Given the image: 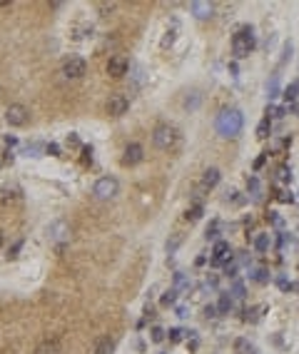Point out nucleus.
<instances>
[{
  "label": "nucleus",
  "instance_id": "obj_1",
  "mask_svg": "<svg viewBox=\"0 0 299 354\" xmlns=\"http://www.w3.org/2000/svg\"><path fill=\"white\" fill-rule=\"evenodd\" d=\"M215 128H217V132L222 137H237L242 132V128H244V115H242V110H237V108H224L217 115V120H215Z\"/></svg>",
  "mask_w": 299,
  "mask_h": 354
},
{
  "label": "nucleus",
  "instance_id": "obj_2",
  "mask_svg": "<svg viewBox=\"0 0 299 354\" xmlns=\"http://www.w3.org/2000/svg\"><path fill=\"white\" fill-rule=\"evenodd\" d=\"M254 48H257V37H254V30L249 25L240 28L237 33L232 35V53L237 57H247Z\"/></svg>",
  "mask_w": 299,
  "mask_h": 354
},
{
  "label": "nucleus",
  "instance_id": "obj_3",
  "mask_svg": "<svg viewBox=\"0 0 299 354\" xmlns=\"http://www.w3.org/2000/svg\"><path fill=\"white\" fill-rule=\"evenodd\" d=\"M152 142L160 150H172L180 142V130L175 128V125H169V122H162L152 130Z\"/></svg>",
  "mask_w": 299,
  "mask_h": 354
},
{
  "label": "nucleus",
  "instance_id": "obj_4",
  "mask_svg": "<svg viewBox=\"0 0 299 354\" xmlns=\"http://www.w3.org/2000/svg\"><path fill=\"white\" fill-rule=\"evenodd\" d=\"M48 240L53 242V244H57V247H62L65 242H70V235H73V227H70V222L68 220H53L50 224H48Z\"/></svg>",
  "mask_w": 299,
  "mask_h": 354
},
{
  "label": "nucleus",
  "instance_id": "obj_5",
  "mask_svg": "<svg viewBox=\"0 0 299 354\" xmlns=\"http://www.w3.org/2000/svg\"><path fill=\"white\" fill-rule=\"evenodd\" d=\"M117 192H120V182H117L115 177H100V180L95 182V187H93V195H95V200H100V202L112 200Z\"/></svg>",
  "mask_w": 299,
  "mask_h": 354
},
{
  "label": "nucleus",
  "instance_id": "obj_6",
  "mask_svg": "<svg viewBox=\"0 0 299 354\" xmlns=\"http://www.w3.org/2000/svg\"><path fill=\"white\" fill-rule=\"evenodd\" d=\"M20 205H23V190H20L18 185L0 187V207L13 210V207H20Z\"/></svg>",
  "mask_w": 299,
  "mask_h": 354
},
{
  "label": "nucleus",
  "instance_id": "obj_7",
  "mask_svg": "<svg viewBox=\"0 0 299 354\" xmlns=\"http://www.w3.org/2000/svg\"><path fill=\"white\" fill-rule=\"evenodd\" d=\"M85 73H88V62H85L82 57H77V55H70L65 62H62V75H65L68 80H80Z\"/></svg>",
  "mask_w": 299,
  "mask_h": 354
},
{
  "label": "nucleus",
  "instance_id": "obj_8",
  "mask_svg": "<svg viewBox=\"0 0 299 354\" xmlns=\"http://www.w3.org/2000/svg\"><path fill=\"white\" fill-rule=\"evenodd\" d=\"M30 120V112L25 105H20V102H13V105H8L5 110V122L10 125V128H23V125Z\"/></svg>",
  "mask_w": 299,
  "mask_h": 354
},
{
  "label": "nucleus",
  "instance_id": "obj_9",
  "mask_svg": "<svg viewBox=\"0 0 299 354\" xmlns=\"http://www.w3.org/2000/svg\"><path fill=\"white\" fill-rule=\"evenodd\" d=\"M105 110H108V115H112V117H120V115H125L127 110H130V97L122 95V93H115V95L108 97Z\"/></svg>",
  "mask_w": 299,
  "mask_h": 354
},
{
  "label": "nucleus",
  "instance_id": "obj_10",
  "mask_svg": "<svg viewBox=\"0 0 299 354\" xmlns=\"http://www.w3.org/2000/svg\"><path fill=\"white\" fill-rule=\"evenodd\" d=\"M220 177H222V172H220L217 168H209V170H205V175H202V180H200V185H197V195H195V197H202V192L215 190L217 182H220Z\"/></svg>",
  "mask_w": 299,
  "mask_h": 354
},
{
  "label": "nucleus",
  "instance_id": "obj_11",
  "mask_svg": "<svg viewBox=\"0 0 299 354\" xmlns=\"http://www.w3.org/2000/svg\"><path fill=\"white\" fill-rule=\"evenodd\" d=\"M142 157H145L142 145L130 142V145L125 148V152H122V165H125V168H135V165H140V162H142Z\"/></svg>",
  "mask_w": 299,
  "mask_h": 354
},
{
  "label": "nucleus",
  "instance_id": "obj_12",
  "mask_svg": "<svg viewBox=\"0 0 299 354\" xmlns=\"http://www.w3.org/2000/svg\"><path fill=\"white\" fill-rule=\"evenodd\" d=\"M127 70H130V62H127L125 55H112L108 60V75L110 77H125Z\"/></svg>",
  "mask_w": 299,
  "mask_h": 354
},
{
  "label": "nucleus",
  "instance_id": "obj_13",
  "mask_svg": "<svg viewBox=\"0 0 299 354\" xmlns=\"http://www.w3.org/2000/svg\"><path fill=\"white\" fill-rule=\"evenodd\" d=\"M189 10L197 20H207V18L215 15V3H209V0H195V3L189 5Z\"/></svg>",
  "mask_w": 299,
  "mask_h": 354
},
{
  "label": "nucleus",
  "instance_id": "obj_14",
  "mask_svg": "<svg viewBox=\"0 0 299 354\" xmlns=\"http://www.w3.org/2000/svg\"><path fill=\"white\" fill-rule=\"evenodd\" d=\"M227 257H232V249H229V242H215L212 247V264H222Z\"/></svg>",
  "mask_w": 299,
  "mask_h": 354
},
{
  "label": "nucleus",
  "instance_id": "obj_15",
  "mask_svg": "<svg viewBox=\"0 0 299 354\" xmlns=\"http://www.w3.org/2000/svg\"><path fill=\"white\" fill-rule=\"evenodd\" d=\"M33 354H60V342L57 339H42Z\"/></svg>",
  "mask_w": 299,
  "mask_h": 354
},
{
  "label": "nucleus",
  "instance_id": "obj_16",
  "mask_svg": "<svg viewBox=\"0 0 299 354\" xmlns=\"http://www.w3.org/2000/svg\"><path fill=\"white\" fill-rule=\"evenodd\" d=\"M234 354H257V347H254L249 339L240 337L237 342H234Z\"/></svg>",
  "mask_w": 299,
  "mask_h": 354
},
{
  "label": "nucleus",
  "instance_id": "obj_17",
  "mask_svg": "<svg viewBox=\"0 0 299 354\" xmlns=\"http://www.w3.org/2000/svg\"><path fill=\"white\" fill-rule=\"evenodd\" d=\"M115 352V342L110 337H100L95 342V354H112Z\"/></svg>",
  "mask_w": 299,
  "mask_h": 354
},
{
  "label": "nucleus",
  "instance_id": "obj_18",
  "mask_svg": "<svg viewBox=\"0 0 299 354\" xmlns=\"http://www.w3.org/2000/svg\"><path fill=\"white\" fill-rule=\"evenodd\" d=\"M232 307H234V297L227 295V292H222L220 295V302H217V312H220V315H229Z\"/></svg>",
  "mask_w": 299,
  "mask_h": 354
},
{
  "label": "nucleus",
  "instance_id": "obj_19",
  "mask_svg": "<svg viewBox=\"0 0 299 354\" xmlns=\"http://www.w3.org/2000/svg\"><path fill=\"white\" fill-rule=\"evenodd\" d=\"M282 97H284V102H297V97H299V80H294V82H289V85L284 88V93H282Z\"/></svg>",
  "mask_w": 299,
  "mask_h": 354
},
{
  "label": "nucleus",
  "instance_id": "obj_20",
  "mask_svg": "<svg viewBox=\"0 0 299 354\" xmlns=\"http://www.w3.org/2000/svg\"><path fill=\"white\" fill-rule=\"evenodd\" d=\"M267 97H269V100L280 97V77H277V75H272V77L267 80Z\"/></svg>",
  "mask_w": 299,
  "mask_h": 354
},
{
  "label": "nucleus",
  "instance_id": "obj_21",
  "mask_svg": "<svg viewBox=\"0 0 299 354\" xmlns=\"http://www.w3.org/2000/svg\"><path fill=\"white\" fill-rule=\"evenodd\" d=\"M177 295H180V292H177L175 287H172V289H167V292H165V295L160 297L162 307H175V304H177Z\"/></svg>",
  "mask_w": 299,
  "mask_h": 354
},
{
  "label": "nucleus",
  "instance_id": "obj_22",
  "mask_svg": "<svg viewBox=\"0 0 299 354\" xmlns=\"http://www.w3.org/2000/svg\"><path fill=\"white\" fill-rule=\"evenodd\" d=\"M202 212H205V210H202V205L197 202V205H192L189 210L185 212V220H187V222H197V220L202 217Z\"/></svg>",
  "mask_w": 299,
  "mask_h": 354
},
{
  "label": "nucleus",
  "instance_id": "obj_23",
  "mask_svg": "<svg viewBox=\"0 0 299 354\" xmlns=\"http://www.w3.org/2000/svg\"><path fill=\"white\" fill-rule=\"evenodd\" d=\"M197 105H200V93H197V90L187 93V97H185V108H187V110H195Z\"/></svg>",
  "mask_w": 299,
  "mask_h": 354
},
{
  "label": "nucleus",
  "instance_id": "obj_24",
  "mask_svg": "<svg viewBox=\"0 0 299 354\" xmlns=\"http://www.w3.org/2000/svg\"><path fill=\"white\" fill-rule=\"evenodd\" d=\"M189 287H192L189 279H187L182 272H177V275H175V289H177V292H180V289H182V292H189Z\"/></svg>",
  "mask_w": 299,
  "mask_h": 354
},
{
  "label": "nucleus",
  "instance_id": "obj_25",
  "mask_svg": "<svg viewBox=\"0 0 299 354\" xmlns=\"http://www.w3.org/2000/svg\"><path fill=\"white\" fill-rule=\"evenodd\" d=\"M269 132H272V122H269V117H267V120H262V122H260V128H257V137H260V140H267V137H269Z\"/></svg>",
  "mask_w": 299,
  "mask_h": 354
},
{
  "label": "nucleus",
  "instance_id": "obj_26",
  "mask_svg": "<svg viewBox=\"0 0 299 354\" xmlns=\"http://www.w3.org/2000/svg\"><path fill=\"white\" fill-rule=\"evenodd\" d=\"M262 309H264V307H249V309H244V322H257Z\"/></svg>",
  "mask_w": 299,
  "mask_h": 354
},
{
  "label": "nucleus",
  "instance_id": "obj_27",
  "mask_svg": "<svg viewBox=\"0 0 299 354\" xmlns=\"http://www.w3.org/2000/svg\"><path fill=\"white\" fill-rule=\"evenodd\" d=\"M254 247H257L260 252H267V249H269V235H257V240H254Z\"/></svg>",
  "mask_w": 299,
  "mask_h": 354
},
{
  "label": "nucleus",
  "instance_id": "obj_28",
  "mask_svg": "<svg viewBox=\"0 0 299 354\" xmlns=\"http://www.w3.org/2000/svg\"><path fill=\"white\" fill-rule=\"evenodd\" d=\"M187 335L185 329H180V327H175V329H169L167 332V337H169V342H182V337Z\"/></svg>",
  "mask_w": 299,
  "mask_h": 354
},
{
  "label": "nucleus",
  "instance_id": "obj_29",
  "mask_svg": "<svg viewBox=\"0 0 299 354\" xmlns=\"http://www.w3.org/2000/svg\"><path fill=\"white\" fill-rule=\"evenodd\" d=\"M150 339L160 344V342L165 339V329H162V327H152V329H150Z\"/></svg>",
  "mask_w": 299,
  "mask_h": 354
},
{
  "label": "nucleus",
  "instance_id": "obj_30",
  "mask_svg": "<svg viewBox=\"0 0 299 354\" xmlns=\"http://www.w3.org/2000/svg\"><path fill=\"white\" fill-rule=\"evenodd\" d=\"M247 190H249L254 197H260V180H257V177H249V180H247Z\"/></svg>",
  "mask_w": 299,
  "mask_h": 354
},
{
  "label": "nucleus",
  "instance_id": "obj_31",
  "mask_svg": "<svg viewBox=\"0 0 299 354\" xmlns=\"http://www.w3.org/2000/svg\"><path fill=\"white\" fill-rule=\"evenodd\" d=\"M202 315H205V319H215L220 312H217V304H207L205 309H202Z\"/></svg>",
  "mask_w": 299,
  "mask_h": 354
},
{
  "label": "nucleus",
  "instance_id": "obj_32",
  "mask_svg": "<svg viewBox=\"0 0 299 354\" xmlns=\"http://www.w3.org/2000/svg\"><path fill=\"white\" fill-rule=\"evenodd\" d=\"M252 279L260 282V284H264V282H269V272H267V269H257V272L252 275Z\"/></svg>",
  "mask_w": 299,
  "mask_h": 354
},
{
  "label": "nucleus",
  "instance_id": "obj_33",
  "mask_svg": "<svg viewBox=\"0 0 299 354\" xmlns=\"http://www.w3.org/2000/svg\"><path fill=\"white\" fill-rule=\"evenodd\" d=\"M175 35H177V30H167V33H165V37H162V43H160V45H162V48H169V45H172V43H175Z\"/></svg>",
  "mask_w": 299,
  "mask_h": 354
},
{
  "label": "nucleus",
  "instance_id": "obj_34",
  "mask_svg": "<svg viewBox=\"0 0 299 354\" xmlns=\"http://www.w3.org/2000/svg\"><path fill=\"white\" fill-rule=\"evenodd\" d=\"M42 152V145H37V142H33V145H28V148H25V155L28 157H37Z\"/></svg>",
  "mask_w": 299,
  "mask_h": 354
},
{
  "label": "nucleus",
  "instance_id": "obj_35",
  "mask_svg": "<svg viewBox=\"0 0 299 354\" xmlns=\"http://www.w3.org/2000/svg\"><path fill=\"white\" fill-rule=\"evenodd\" d=\"M267 115H272V117L280 120V117L287 115V108H274V105H269V108H267Z\"/></svg>",
  "mask_w": 299,
  "mask_h": 354
},
{
  "label": "nucleus",
  "instance_id": "obj_36",
  "mask_svg": "<svg viewBox=\"0 0 299 354\" xmlns=\"http://www.w3.org/2000/svg\"><path fill=\"white\" fill-rule=\"evenodd\" d=\"M277 180H282V182H289V180H292V172H289V168H284V165H282V168L277 170Z\"/></svg>",
  "mask_w": 299,
  "mask_h": 354
},
{
  "label": "nucleus",
  "instance_id": "obj_37",
  "mask_svg": "<svg viewBox=\"0 0 299 354\" xmlns=\"http://www.w3.org/2000/svg\"><path fill=\"white\" fill-rule=\"evenodd\" d=\"M217 284H220V279H217L215 275H212V277H207V279H205L202 289H205V292H207V289H217Z\"/></svg>",
  "mask_w": 299,
  "mask_h": 354
},
{
  "label": "nucleus",
  "instance_id": "obj_38",
  "mask_svg": "<svg viewBox=\"0 0 299 354\" xmlns=\"http://www.w3.org/2000/svg\"><path fill=\"white\" fill-rule=\"evenodd\" d=\"M232 292H234L232 297L242 299V297H244V284H242V282H234V284H232Z\"/></svg>",
  "mask_w": 299,
  "mask_h": 354
},
{
  "label": "nucleus",
  "instance_id": "obj_39",
  "mask_svg": "<svg viewBox=\"0 0 299 354\" xmlns=\"http://www.w3.org/2000/svg\"><path fill=\"white\" fill-rule=\"evenodd\" d=\"M82 162L85 165L93 162V148H90V145H85V148H82Z\"/></svg>",
  "mask_w": 299,
  "mask_h": 354
},
{
  "label": "nucleus",
  "instance_id": "obj_40",
  "mask_svg": "<svg viewBox=\"0 0 299 354\" xmlns=\"http://www.w3.org/2000/svg\"><path fill=\"white\" fill-rule=\"evenodd\" d=\"M20 247H23V242H15L10 249H8V260H15L18 257V252H20Z\"/></svg>",
  "mask_w": 299,
  "mask_h": 354
},
{
  "label": "nucleus",
  "instance_id": "obj_41",
  "mask_svg": "<svg viewBox=\"0 0 299 354\" xmlns=\"http://www.w3.org/2000/svg\"><path fill=\"white\" fill-rule=\"evenodd\" d=\"M177 317H180V319H187V317H189V307H187V304H180V307H177Z\"/></svg>",
  "mask_w": 299,
  "mask_h": 354
},
{
  "label": "nucleus",
  "instance_id": "obj_42",
  "mask_svg": "<svg viewBox=\"0 0 299 354\" xmlns=\"http://www.w3.org/2000/svg\"><path fill=\"white\" fill-rule=\"evenodd\" d=\"M217 222H212V227H209V230H207V240H217Z\"/></svg>",
  "mask_w": 299,
  "mask_h": 354
},
{
  "label": "nucleus",
  "instance_id": "obj_43",
  "mask_svg": "<svg viewBox=\"0 0 299 354\" xmlns=\"http://www.w3.org/2000/svg\"><path fill=\"white\" fill-rule=\"evenodd\" d=\"M224 275H227V277H237V264H229V262H227Z\"/></svg>",
  "mask_w": 299,
  "mask_h": 354
},
{
  "label": "nucleus",
  "instance_id": "obj_44",
  "mask_svg": "<svg viewBox=\"0 0 299 354\" xmlns=\"http://www.w3.org/2000/svg\"><path fill=\"white\" fill-rule=\"evenodd\" d=\"M68 145H70V148H80V137H77L75 132H70V135H68Z\"/></svg>",
  "mask_w": 299,
  "mask_h": 354
},
{
  "label": "nucleus",
  "instance_id": "obj_45",
  "mask_svg": "<svg viewBox=\"0 0 299 354\" xmlns=\"http://www.w3.org/2000/svg\"><path fill=\"white\" fill-rule=\"evenodd\" d=\"M45 150H48V155H55V157L60 155V148H57V145H55V142H50V145H48V148H45Z\"/></svg>",
  "mask_w": 299,
  "mask_h": 354
},
{
  "label": "nucleus",
  "instance_id": "obj_46",
  "mask_svg": "<svg viewBox=\"0 0 299 354\" xmlns=\"http://www.w3.org/2000/svg\"><path fill=\"white\" fill-rule=\"evenodd\" d=\"M277 200L280 202H292V192H277Z\"/></svg>",
  "mask_w": 299,
  "mask_h": 354
},
{
  "label": "nucleus",
  "instance_id": "obj_47",
  "mask_svg": "<svg viewBox=\"0 0 299 354\" xmlns=\"http://www.w3.org/2000/svg\"><path fill=\"white\" fill-rule=\"evenodd\" d=\"M267 220H269L272 224H282V220H280V215H277V212H269V215H267Z\"/></svg>",
  "mask_w": 299,
  "mask_h": 354
},
{
  "label": "nucleus",
  "instance_id": "obj_48",
  "mask_svg": "<svg viewBox=\"0 0 299 354\" xmlns=\"http://www.w3.org/2000/svg\"><path fill=\"white\" fill-rule=\"evenodd\" d=\"M264 160H267V155H262V157H257V160H254V170H260L262 165H264Z\"/></svg>",
  "mask_w": 299,
  "mask_h": 354
},
{
  "label": "nucleus",
  "instance_id": "obj_49",
  "mask_svg": "<svg viewBox=\"0 0 299 354\" xmlns=\"http://www.w3.org/2000/svg\"><path fill=\"white\" fill-rule=\"evenodd\" d=\"M15 145H18L15 137H5V148H15Z\"/></svg>",
  "mask_w": 299,
  "mask_h": 354
},
{
  "label": "nucleus",
  "instance_id": "obj_50",
  "mask_svg": "<svg viewBox=\"0 0 299 354\" xmlns=\"http://www.w3.org/2000/svg\"><path fill=\"white\" fill-rule=\"evenodd\" d=\"M3 242H5V237H3V232H0V249H3Z\"/></svg>",
  "mask_w": 299,
  "mask_h": 354
},
{
  "label": "nucleus",
  "instance_id": "obj_51",
  "mask_svg": "<svg viewBox=\"0 0 299 354\" xmlns=\"http://www.w3.org/2000/svg\"><path fill=\"white\" fill-rule=\"evenodd\" d=\"M294 289H299V282H297V284H294Z\"/></svg>",
  "mask_w": 299,
  "mask_h": 354
},
{
  "label": "nucleus",
  "instance_id": "obj_52",
  "mask_svg": "<svg viewBox=\"0 0 299 354\" xmlns=\"http://www.w3.org/2000/svg\"><path fill=\"white\" fill-rule=\"evenodd\" d=\"M297 112H299V102H297Z\"/></svg>",
  "mask_w": 299,
  "mask_h": 354
}]
</instances>
